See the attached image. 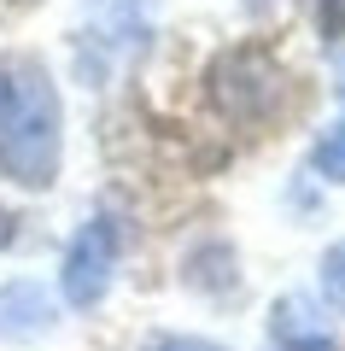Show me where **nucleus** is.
<instances>
[{
    "label": "nucleus",
    "instance_id": "7ed1b4c3",
    "mask_svg": "<svg viewBox=\"0 0 345 351\" xmlns=\"http://www.w3.org/2000/svg\"><path fill=\"white\" fill-rule=\"evenodd\" d=\"M53 328V304L36 281H12L0 293V339H36Z\"/></svg>",
    "mask_w": 345,
    "mask_h": 351
},
{
    "label": "nucleus",
    "instance_id": "f257e3e1",
    "mask_svg": "<svg viewBox=\"0 0 345 351\" xmlns=\"http://www.w3.org/2000/svg\"><path fill=\"white\" fill-rule=\"evenodd\" d=\"M64 158V112L41 59H0V176L12 188H53Z\"/></svg>",
    "mask_w": 345,
    "mask_h": 351
},
{
    "label": "nucleus",
    "instance_id": "f03ea898",
    "mask_svg": "<svg viewBox=\"0 0 345 351\" xmlns=\"http://www.w3.org/2000/svg\"><path fill=\"white\" fill-rule=\"evenodd\" d=\"M111 276H117V223L111 217H88L76 228L71 252H64V269H59V287L76 311H94L106 299Z\"/></svg>",
    "mask_w": 345,
    "mask_h": 351
},
{
    "label": "nucleus",
    "instance_id": "39448f33",
    "mask_svg": "<svg viewBox=\"0 0 345 351\" xmlns=\"http://www.w3.org/2000/svg\"><path fill=\"white\" fill-rule=\"evenodd\" d=\"M322 293H328L333 311H345V240L328 246V258H322Z\"/></svg>",
    "mask_w": 345,
    "mask_h": 351
},
{
    "label": "nucleus",
    "instance_id": "423d86ee",
    "mask_svg": "<svg viewBox=\"0 0 345 351\" xmlns=\"http://www.w3.org/2000/svg\"><path fill=\"white\" fill-rule=\"evenodd\" d=\"M275 351H340V346L328 334H316V339H293V346H275Z\"/></svg>",
    "mask_w": 345,
    "mask_h": 351
},
{
    "label": "nucleus",
    "instance_id": "6e6552de",
    "mask_svg": "<svg viewBox=\"0 0 345 351\" xmlns=\"http://www.w3.org/2000/svg\"><path fill=\"white\" fill-rule=\"evenodd\" d=\"M340 88H345V59H340Z\"/></svg>",
    "mask_w": 345,
    "mask_h": 351
},
{
    "label": "nucleus",
    "instance_id": "20e7f679",
    "mask_svg": "<svg viewBox=\"0 0 345 351\" xmlns=\"http://www.w3.org/2000/svg\"><path fill=\"white\" fill-rule=\"evenodd\" d=\"M316 170L328 176V182H345V117L322 135V147H316Z\"/></svg>",
    "mask_w": 345,
    "mask_h": 351
},
{
    "label": "nucleus",
    "instance_id": "0eeeda50",
    "mask_svg": "<svg viewBox=\"0 0 345 351\" xmlns=\"http://www.w3.org/2000/svg\"><path fill=\"white\" fill-rule=\"evenodd\" d=\"M152 351H205V346H193V339H164V346H152Z\"/></svg>",
    "mask_w": 345,
    "mask_h": 351
}]
</instances>
